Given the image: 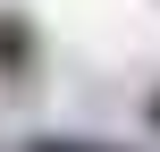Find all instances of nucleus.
Masks as SVG:
<instances>
[{
	"instance_id": "f03ea898",
	"label": "nucleus",
	"mask_w": 160,
	"mask_h": 152,
	"mask_svg": "<svg viewBox=\"0 0 160 152\" xmlns=\"http://www.w3.org/2000/svg\"><path fill=\"white\" fill-rule=\"evenodd\" d=\"M25 152H127V144H101V135H25Z\"/></svg>"
},
{
	"instance_id": "7ed1b4c3",
	"label": "nucleus",
	"mask_w": 160,
	"mask_h": 152,
	"mask_svg": "<svg viewBox=\"0 0 160 152\" xmlns=\"http://www.w3.org/2000/svg\"><path fill=\"white\" fill-rule=\"evenodd\" d=\"M143 127H152V135H160V85H152V93H143Z\"/></svg>"
},
{
	"instance_id": "f257e3e1",
	"label": "nucleus",
	"mask_w": 160,
	"mask_h": 152,
	"mask_svg": "<svg viewBox=\"0 0 160 152\" xmlns=\"http://www.w3.org/2000/svg\"><path fill=\"white\" fill-rule=\"evenodd\" d=\"M42 68V34H34V17L25 8H0V85H25Z\"/></svg>"
}]
</instances>
